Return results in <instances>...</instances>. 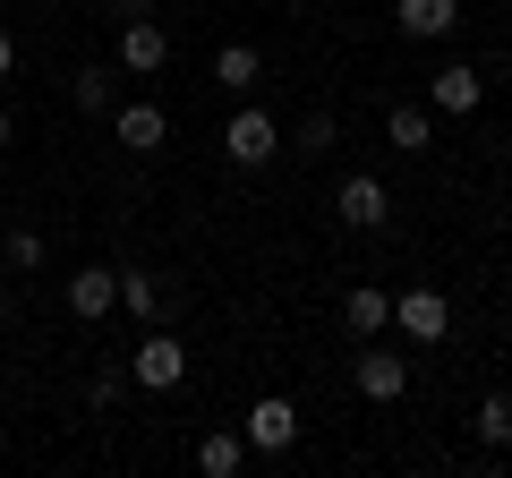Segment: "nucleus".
<instances>
[{"label":"nucleus","instance_id":"f257e3e1","mask_svg":"<svg viewBox=\"0 0 512 478\" xmlns=\"http://www.w3.org/2000/svg\"><path fill=\"white\" fill-rule=\"evenodd\" d=\"M128 385H146V393H180V385H188V350L171 342L163 325H146V342L128 350Z\"/></svg>","mask_w":512,"mask_h":478},{"label":"nucleus","instance_id":"f03ea898","mask_svg":"<svg viewBox=\"0 0 512 478\" xmlns=\"http://www.w3.org/2000/svg\"><path fill=\"white\" fill-rule=\"evenodd\" d=\"M478 103H487V69H470V60H444L427 77V111H444V120H470Z\"/></svg>","mask_w":512,"mask_h":478},{"label":"nucleus","instance_id":"7ed1b4c3","mask_svg":"<svg viewBox=\"0 0 512 478\" xmlns=\"http://www.w3.org/2000/svg\"><path fill=\"white\" fill-rule=\"evenodd\" d=\"M222 154H231L239 171L274 163V154H282V129H274V111H231V129H222Z\"/></svg>","mask_w":512,"mask_h":478},{"label":"nucleus","instance_id":"20e7f679","mask_svg":"<svg viewBox=\"0 0 512 478\" xmlns=\"http://www.w3.org/2000/svg\"><path fill=\"white\" fill-rule=\"evenodd\" d=\"M239 436H248V453H291V444H299V410L282 402V393H265V402H248Z\"/></svg>","mask_w":512,"mask_h":478},{"label":"nucleus","instance_id":"39448f33","mask_svg":"<svg viewBox=\"0 0 512 478\" xmlns=\"http://www.w3.org/2000/svg\"><path fill=\"white\" fill-rule=\"evenodd\" d=\"M393 325H402L410 342H427V350H436L444 333H453V299H444V291H427V282H419V291H402V299H393Z\"/></svg>","mask_w":512,"mask_h":478},{"label":"nucleus","instance_id":"423d86ee","mask_svg":"<svg viewBox=\"0 0 512 478\" xmlns=\"http://www.w3.org/2000/svg\"><path fill=\"white\" fill-rule=\"evenodd\" d=\"M350 376H359L367 402H402V393H410V359H402V350H376V342H359Z\"/></svg>","mask_w":512,"mask_h":478},{"label":"nucleus","instance_id":"0eeeda50","mask_svg":"<svg viewBox=\"0 0 512 478\" xmlns=\"http://www.w3.org/2000/svg\"><path fill=\"white\" fill-rule=\"evenodd\" d=\"M111 137H120L128 154H163L171 146V120L154 103H111Z\"/></svg>","mask_w":512,"mask_h":478},{"label":"nucleus","instance_id":"6e6552de","mask_svg":"<svg viewBox=\"0 0 512 478\" xmlns=\"http://www.w3.org/2000/svg\"><path fill=\"white\" fill-rule=\"evenodd\" d=\"M163 60H171V35L154 18H128L120 26V69L128 77H163Z\"/></svg>","mask_w":512,"mask_h":478},{"label":"nucleus","instance_id":"1a4fd4ad","mask_svg":"<svg viewBox=\"0 0 512 478\" xmlns=\"http://www.w3.org/2000/svg\"><path fill=\"white\" fill-rule=\"evenodd\" d=\"M393 26H402L410 43H444L461 26V0H393Z\"/></svg>","mask_w":512,"mask_h":478},{"label":"nucleus","instance_id":"9d476101","mask_svg":"<svg viewBox=\"0 0 512 478\" xmlns=\"http://www.w3.org/2000/svg\"><path fill=\"white\" fill-rule=\"evenodd\" d=\"M333 205H342V222H350V231H376V222L393 214V197H384V180H376V171H350Z\"/></svg>","mask_w":512,"mask_h":478},{"label":"nucleus","instance_id":"9b49d317","mask_svg":"<svg viewBox=\"0 0 512 478\" xmlns=\"http://www.w3.org/2000/svg\"><path fill=\"white\" fill-rule=\"evenodd\" d=\"M111 308H120V274H111V265H86V274L69 282V316L94 325V316H111Z\"/></svg>","mask_w":512,"mask_h":478},{"label":"nucleus","instance_id":"f8f14e48","mask_svg":"<svg viewBox=\"0 0 512 478\" xmlns=\"http://www.w3.org/2000/svg\"><path fill=\"white\" fill-rule=\"evenodd\" d=\"M120 308L137 316V325H163V308H171V291H163V282L146 274V265H128V274H120Z\"/></svg>","mask_w":512,"mask_h":478},{"label":"nucleus","instance_id":"ddd939ff","mask_svg":"<svg viewBox=\"0 0 512 478\" xmlns=\"http://www.w3.org/2000/svg\"><path fill=\"white\" fill-rule=\"evenodd\" d=\"M342 325H350V342H376V333L393 325V299H384V291H367V282H359V291L342 299Z\"/></svg>","mask_w":512,"mask_h":478},{"label":"nucleus","instance_id":"4468645a","mask_svg":"<svg viewBox=\"0 0 512 478\" xmlns=\"http://www.w3.org/2000/svg\"><path fill=\"white\" fill-rule=\"evenodd\" d=\"M384 137H393L402 154H427V146H436V120H427V103H393V111H384Z\"/></svg>","mask_w":512,"mask_h":478},{"label":"nucleus","instance_id":"2eb2a0df","mask_svg":"<svg viewBox=\"0 0 512 478\" xmlns=\"http://www.w3.org/2000/svg\"><path fill=\"white\" fill-rule=\"evenodd\" d=\"M239 461H248V436H231V427H214V436L197 444V470L205 478H239Z\"/></svg>","mask_w":512,"mask_h":478},{"label":"nucleus","instance_id":"dca6fc26","mask_svg":"<svg viewBox=\"0 0 512 478\" xmlns=\"http://www.w3.org/2000/svg\"><path fill=\"white\" fill-rule=\"evenodd\" d=\"M214 77H222V86H256V77H265V52H256V43H222V52H214Z\"/></svg>","mask_w":512,"mask_h":478},{"label":"nucleus","instance_id":"f3484780","mask_svg":"<svg viewBox=\"0 0 512 478\" xmlns=\"http://www.w3.org/2000/svg\"><path fill=\"white\" fill-rule=\"evenodd\" d=\"M470 427H478V444H495V453H512V393H487Z\"/></svg>","mask_w":512,"mask_h":478},{"label":"nucleus","instance_id":"a211bd4d","mask_svg":"<svg viewBox=\"0 0 512 478\" xmlns=\"http://www.w3.org/2000/svg\"><path fill=\"white\" fill-rule=\"evenodd\" d=\"M69 103L86 111V120H94V111H111V69H77L69 77Z\"/></svg>","mask_w":512,"mask_h":478},{"label":"nucleus","instance_id":"6ab92c4d","mask_svg":"<svg viewBox=\"0 0 512 478\" xmlns=\"http://www.w3.org/2000/svg\"><path fill=\"white\" fill-rule=\"evenodd\" d=\"M0 248H9V265H18V274H35V265L52 257V248H43V231H18V222L0 231Z\"/></svg>","mask_w":512,"mask_h":478},{"label":"nucleus","instance_id":"aec40b11","mask_svg":"<svg viewBox=\"0 0 512 478\" xmlns=\"http://www.w3.org/2000/svg\"><path fill=\"white\" fill-rule=\"evenodd\" d=\"M291 154H308V163H316V154H333V111H308V120H299V146Z\"/></svg>","mask_w":512,"mask_h":478},{"label":"nucleus","instance_id":"412c9836","mask_svg":"<svg viewBox=\"0 0 512 478\" xmlns=\"http://www.w3.org/2000/svg\"><path fill=\"white\" fill-rule=\"evenodd\" d=\"M120 393H128V368H103V376L86 385V402H94V410H120Z\"/></svg>","mask_w":512,"mask_h":478},{"label":"nucleus","instance_id":"4be33fe9","mask_svg":"<svg viewBox=\"0 0 512 478\" xmlns=\"http://www.w3.org/2000/svg\"><path fill=\"white\" fill-rule=\"evenodd\" d=\"M18 69V35H9V26H0V77Z\"/></svg>","mask_w":512,"mask_h":478},{"label":"nucleus","instance_id":"5701e85b","mask_svg":"<svg viewBox=\"0 0 512 478\" xmlns=\"http://www.w3.org/2000/svg\"><path fill=\"white\" fill-rule=\"evenodd\" d=\"M0 146H9V111H0Z\"/></svg>","mask_w":512,"mask_h":478},{"label":"nucleus","instance_id":"b1692460","mask_svg":"<svg viewBox=\"0 0 512 478\" xmlns=\"http://www.w3.org/2000/svg\"><path fill=\"white\" fill-rule=\"evenodd\" d=\"M0 316H9V282H0Z\"/></svg>","mask_w":512,"mask_h":478},{"label":"nucleus","instance_id":"393cba45","mask_svg":"<svg viewBox=\"0 0 512 478\" xmlns=\"http://www.w3.org/2000/svg\"><path fill=\"white\" fill-rule=\"evenodd\" d=\"M282 9H308V0H282Z\"/></svg>","mask_w":512,"mask_h":478},{"label":"nucleus","instance_id":"a878e982","mask_svg":"<svg viewBox=\"0 0 512 478\" xmlns=\"http://www.w3.org/2000/svg\"><path fill=\"white\" fill-rule=\"evenodd\" d=\"M0 231H9V205H0Z\"/></svg>","mask_w":512,"mask_h":478}]
</instances>
